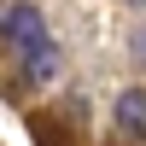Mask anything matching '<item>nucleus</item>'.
I'll return each mask as SVG.
<instances>
[{"instance_id": "obj_1", "label": "nucleus", "mask_w": 146, "mask_h": 146, "mask_svg": "<svg viewBox=\"0 0 146 146\" xmlns=\"http://www.w3.org/2000/svg\"><path fill=\"white\" fill-rule=\"evenodd\" d=\"M0 41L12 47V53H35V47H47V18L35 0H18V6L0 12Z\"/></svg>"}, {"instance_id": "obj_2", "label": "nucleus", "mask_w": 146, "mask_h": 146, "mask_svg": "<svg viewBox=\"0 0 146 146\" xmlns=\"http://www.w3.org/2000/svg\"><path fill=\"white\" fill-rule=\"evenodd\" d=\"M117 135L123 140H146V88H129L117 100Z\"/></svg>"}, {"instance_id": "obj_3", "label": "nucleus", "mask_w": 146, "mask_h": 146, "mask_svg": "<svg viewBox=\"0 0 146 146\" xmlns=\"http://www.w3.org/2000/svg\"><path fill=\"white\" fill-rule=\"evenodd\" d=\"M23 76L29 82H53L58 76V47L47 41V47H35V53H23Z\"/></svg>"}, {"instance_id": "obj_4", "label": "nucleus", "mask_w": 146, "mask_h": 146, "mask_svg": "<svg viewBox=\"0 0 146 146\" xmlns=\"http://www.w3.org/2000/svg\"><path fill=\"white\" fill-rule=\"evenodd\" d=\"M35 140H41V146H70V140H64V135H58V129H53V123H35Z\"/></svg>"}, {"instance_id": "obj_5", "label": "nucleus", "mask_w": 146, "mask_h": 146, "mask_svg": "<svg viewBox=\"0 0 146 146\" xmlns=\"http://www.w3.org/2000/svg\"><path fill=\"white\" fill-rule=\"evenodd\" d=\"M135 58H146V23L135 29Z\"/></svg>"}, {"instance_id": "obj_6", "label": "nucleus", "mask_w": 146, "mask_h": 146, "mask_svg": "<svg viewBox=\"0 0 146 146\" xmlns=\"http://www.w3.org/2000/svg\"><path fill=\"white\" fill-rule=\"evenodd\" d=\"M129 6H146V0H129Z\"/></svg>"}]
</instances>
